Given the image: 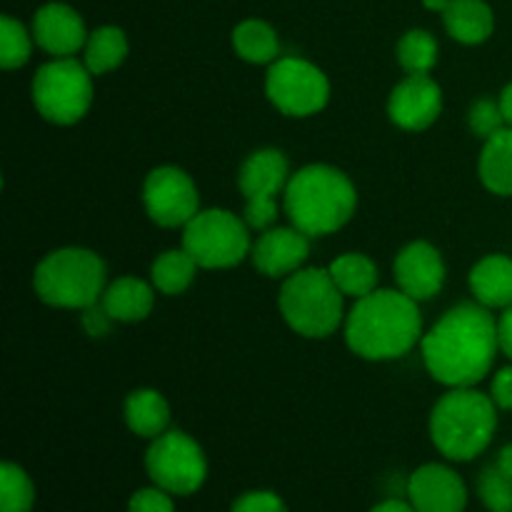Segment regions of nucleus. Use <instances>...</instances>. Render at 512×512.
Segmentation results:
<instances>
[{"mask_svg": "<svg viewBox=\"0 0 512 512\" xmlns=\"http://www.w3.org/2000/svg\"><path fill=\"white\" fill-rule=\"evenodd\" d=\"M428 373L448 388H473L493 368L498 323L485 305L463 303L448 310L423 338Z\"/></svg>", "mask_w": 512, "mask_h": 512, "instance_id": "obj_1", "label": "nucleus"}, {"mask_svg": "<svg viewBox=\"0 0 512 512\" xmlns=\"http://www.w3.org/2000/svg\"><path fill=\"white\" fill-rule=\"evenodd\" d=\"M423 333L418 300L403 290H373L360 298L345 323L350 350L365 360H393L410 353Z\"/></svg>", "mask_w": 512, "mask_h": 512, "instance_id": "obj_2", "label": "nucleus"}, {"mask_svg": "<svg viewBox=\"0 0 512 512\" xmlns=\"http://www.w3.org/2000/svg\"><path fill=\"white\" fill-rule=\"evenodd\" d=\"M358 193L348 175L330 165H308L285 185V213L308 238L343 228L355 213Z\"/></svg>", "mask_w": 512, "mask_h": 512, "instance_id": "obj_3", "label": "nucleus"}, {"mask_svg": "<svg viewBox=\"0 0 512 512\" xmlns=\"http://www.w3.org/2000/svg\"><path fill=\"white\" fill-rule=\"evenodd\" d=\"M495 400L473 388H453L430 415V438L448 460L468 463L490 445L498 425Z\"/></svg>", "mask_w": 512, "mask_h": 512, "instance_id": "obj_4", "label": "nucleus"}, {"mask_svg": "<svg viewBox=\"0 0 512 512\" xmlns=\"http://www.w3.org/2000/svg\"><path fill=\"white\" fill-rule=\"evenodd\" d=\"M35 293L53 308L85 310L105 293V263L85 248H60L35 268Z\"/></svg>", "mask_w": 512, "mask_h": 512, "instance_id": "obj_5", "label": "nucleus"}, {"mask_svg": "<svg viewBox=\"0 0 512 512\" xmlns=\"http://www.w3.org/2000/svg\"><path fill=\"white\" fill-rule=\"evenodd\" d=\"M280 313L295 333L305 338H328L343 320V293L328 270H298L280 290Z\"/></svg>", "mask_w": 512, "mask_h": 512, "instance_id": "obj_6", "label": "nucleus"}, {"mask_svg": "<svg viewBox=\"0 0 512 512\" xmlns=\"http://www.w3.org/2000/svg\"><path fill=\"white\" fill-rule=\"evenodd\" d=\"M85 63L58 58L45 63L33 78V103L45 120L55 125H73L88 113L93 103V80Z\"/></svg>", "mask_w": 512, "mask_h": 512, "instance_id": "obj_7", "label": "nucleus"}, {"mask_svg": "<svg viewBox=\"0 0 512 512\" xmlns=\"http://www.w3.org/2000/svg\"><path fill=\"white\" fill-rule=\"evenodd\" d=\"M183 250L193 255L200 268H233L250 253L248 223L230 210H200L185 225Z\"/></svg>", "mask_w": 512, "mask_h": 512, "instance_id": "obj_8", "label": "nucleus"}, {"mask_svg": "<svg viewBox=\"0 0 512 512\" xmlns=\"http://www.w3.org/2000/svg\"><path fill=\"white\" fill-rule=\"evenodd\" d=\"M145 470L150 480L170 495H193L208 478L203 450L180 430H170L153 440L145 453Z\"/></svg>", "mask_w": 512, "mask_h": 512, "instance_id": "obj_9", "label": "nucleus"}, {"mask_svg": "<svg viewBox=\"0 0 512 512\" xmlns=\"http://www.w3.org/2000/svg\"><path fill=\"white\" fill-rule=\"evenodd\" d=\"M265 93L270 103L285 115L305 118L328 105L330 83L320 68L300 58H280L268 70Z\"/></svg>", "mask_w": 512, "mask_h": 512, "instance_id": "obj_10", "label": "nucleus"}, {"mask_svg": "<svg viewBox=\"0 0 512 512\" xmlns=\"http://www.w3.org/2000/svg\"><path fill=\"white\" fill-rule=\"evenodd\" d=\"M143 203L150 220L163 225V228H180V225L185 228L200 213V198L195 183L190 180L188 173L173 168V165L155 168L145 178Z\"/></svg>", "mask_w": 512, "mask_h": 512, "instance_id": "obj_11", "label": "nucleus"}, {"mask_svg": "<svg viewBox=\"0 0 512 512\" xmlns=\"http://www.w3.org/2000/svg\"><path fill=\"white\" fill-rule=\"evenodd\" d=\"M443 110V90L430 75H408L395 85L388 100V115L398 128L425 130Z\"/></svg>", "mask_w": 512, "mask_h": 512, "instance_id": "obj_12", "label": "nucleus"}, {"mask_svg": "<svg viewBox=\"0 0 512 512\" xmlns=\"http://www.w3.org/2000/svg\"><path fill=\"white\" fill-rule=\"evenodd\" d=\"M408 500L418 512H465L468 488L455 470L428 463L410 475Z\"/></svg>", "mask_w": 512, "mask_h": 512, "instance_id": "obj_13", "label": "nucleus"}, {"mask_svg": "<svg viewBox=\"0 0 512 512\" xmlns=\"http://www.w3.org/2000/svg\"><path fill=\"white\" fill-rule=\"evenodd\" d=\"M395 280L398 288L413 300H430L440 293L445 283V265L438 250L430 243H410L395 258Z\"/></svg>", "mask_w": 512, "mask_h": 512, "instance_id": "obj_14", "label": "nucleus"}, {"mask_svg": "<svg viewBox=\"0 0 512 512\" xmlns=\"http://www.w3.org/2000/svg\"><path fill=\"white\" fill-rule=\"evenodd\" d=\"M310 253L308 235L298 228H275L258 238L250 248L253 265L268 278H283V275L298 273Z\"/></svg>", "mask_w": 512, "mask_h": 512, "instance_id": "obj_15", "label": "nucleus"}, {"mask_svg": "<svg viewBox=\"0 0 512 512\" xmlns=\"http://www.w3.org/2000/svg\"><path fill=\"white\" fill-rule=\"evenodd\" d=\"M33 35L40 48L58 58H70L88 43L83 18L65 3L43 5L35 13Z\"/></svg>", "mask_w": 512, "mask_h": 512, "instance_id": "obj_16", "label": "nucleus"}, {"mask_svg": "<svg viewBox=\"0 0 512 512\" xmlns=\"http://www.w3.org/2000/svg\"><path fill=\"white\" fill-rule=\"evenodd\" d=\"M238 183L245 200H278L288 185V160L278 150H258L243 163Z\"/></svg>", "mask_w": 512, "mask_h": 512, "instance_id": "obj_17", "label": "nucleus"}, {"mask_svg": "<svg viewBox=\"0 0 512 512\" xmlns=\"http://www.w3.org/2000/svg\"><path fill=\"white\" fill-rule=\"evenodd\" d=\"M470 290L485 308H510L512 305V258L488 255L470 273Z\"/></svg>", "mask_w": 512, "mask_h": 512, "instance_id": "obj_18", "label": "nucleus"}, {"mask_svg": "<svg viewBox=\"0 0 512 512\" xmlns=\"http://www.w3.org/2000/svg\"><path fill=\"white\" fill-rule=\"evenodd\" d=\"M443 23L450 38L465 45H478L493 35V10L483 0H450L443 10Z\"/></svg>", "mask_w": 512, "mask_h": 512, "instance_id": "obj_19", "label": "nucleus"}, {"mask_svg": "<svg viewBox=\"0 0 512 512\" xmlns=\"http://www.w3.org/2000/svg\"><path fill=\"white\" fill-rule=\"evenodd\" d=\"M105 313L110 320H120V323H135V320H145L155 305L153 288L138 278H118L105 288L103 298H100Z\"/></svg>", "mask_w": 512, "mask_h": 512, "instance_id": "obj_20", "label": "nucleus"}, {"mask_svg": "<svg viewBox=\"0 0 512 512\" xmlns=\"http://www.w3.org/2000/svg\"><path fill=\"white\" fill-rule=\"evenodd\" d=\"M125 423L140 438L155 440L168 433L170 408L155 390H135L125 400Z\"/></svg>", "mask_w": 512, "mask_h": 512, "instance_id": "obj_21", "label": "nucleus"}, {"mask_svg": "<svg viewBox=\"0 0 512 512\" xmlns=\"http://www.w3.org/2000/svg\"><path fill=\"white\" fill-rule=\"evenodd\" d=\"M480 180L498 195H512V128L498 130L485 140L480 155Z\"/></svg>", "mask_w": 512, "mask_h": 512, "instance_id": "obj_22", "label": "nucleus"}, {"mask_svg": "<svg viewBox=\"0 0 512 512\" xmlns=\"http://www.w3.org/2000/svg\"><path fill=\"white\" fill-rule=\"evenodd\" d=\"M330 278L338 285V290L350 298H365L373 290H378V270L368 255L345 253L338 260H333L328 268Z\"/></svg>", "mask_w": 512, "mask_h": 512, "instance_id": "obj_23", "label": "nucleus"}, {"mask_svg": "<svg viewBox=\"0 0 512 512\" xmlns=\"http://www.w3.org/2000/svg\"><path fill=\"white\" fill-rule=\"evenodd\" d=\"M233 45L240 58L255 65L275 63L280 53L278 35L263 20H243L233 30Z\"/></svg>", "mask_w": 512, "mask_h": 512, "instance_id": "obj_24", "label": "nucleus"}, {"mask_svg": "<svg viewBox=\"0 0 512 512\" xmlns=\"http://www.w3.org/2000/svg\"><path fill=\"white\" fill-rule=\"evenodd\" d=\"M125 55H128L125 33L120 28H113V25H105V28H98L95 33L88 35L83 63L93 75H103L118 68Z\"/></svg>", "mask_w": 512, "mask_h": 512, "instance_id": "obj_25", "label": "nucleus"}, {"mask_svg": "<svg viewBox=\"0 0 512 512\" xmlns=\"http://www.w3.org/2000/svg\"><path fill=\"white\" fill-rule=\"evenodd\" d=\"M198 268L188 250H168L153 263V285L165 295H180L190 288Z\"/></svg>", "mask_w": 512, "mask_h": 512, "instance_id": "obj_26", "label": "nucleus"}, {"mask_svg": "<svg viewBox=\"0 0 512 512\" xmlns=\"http://www.w3.org/2000/svg\"><path fill=\"white\" fill-rule=\"evenodd\" d=\"M398 63L408 75H428L438 63V40L428 30H410L398 43Z\"/></svg>", "mask_w": 512, "mask_h": 512, "instance_id": "obj_27", "label": "nucleus"}, {"mask_svg": "<svg viewBox=\"0 0 512 512\" xmlns=\"http://www.w3.org/2000/svg\"><path fill=\"white\" fill-rule=\"evenodd\" d=\"M35 503L33 480L20 465L3 463L0 468V512H30Z\"/></svg>", "mask_w": 512, "mask_h": 512, "instance_id": "obj_28", "label": "nucleus"}, {"mask_svg": "<svg viewBox=\"0 0 512 512\" xmlns=\"http://www.w3.org/2000/svg\"><path fill=\"white\" fill-rule=\"evenodd\" d=\"M30 35L23 25L10 15L0 18V65L5 70H15L28 63L30 58Z\"/></svg>", "mask_w": 512, "mask_h": 512, "instance_id": "obj_29", "label": "nucleus"}, {"mask_svg": "<svg viewBox=\"0 0 512 512\" xmlns=\"http://www.w3.org/2000/svg\"><path fill=\"white\" fill-rule=\"evenodd\" d=\"M478 495L490 512H512V478L498 465H488L480 473Z\"/></svg>", "mask_w": 512, "mask_h": 512, "instance_id": "obj_30", "label": "nucleus"}, {"mask_svg": "<svg viewBox=\"0 0 512 512\" xmlns=\"http://www.w3.org/2000/svg\"><path fill=\"white\" fill-rule=\"evenodd\" d=\"M505 115L500 110V103H493V100H480V103L473 105L470 110V128L478 138L488 140L490 135H495L498 130L505 128Z\"/></svg>", "mask_w": 512, "mask_h": 512, "instance_id": "obj_31", "label": "nucleus"}, {"mask_svg": "<svg viewBox=\"0 0 512 512\" xmlns=\"http://www.w3.org/2000/svg\"><path fill=\"white\" fill-rule=\"evenodd\" d=\"M230 512H288V508L280 495L270 493V490H253V493L240 495Z\"/></svg>", "mask_w": 512, "mask_h": 512, "instance_id": "obj_32", "label": "nucleus"}, {"mask_svg": "<svg viewBox=\"0 0 512 512\" xmlns=\"http://www.w3.org/2000/svg\"><path fill=\"white\" fill-rule=\"evenodd\" d=\"M128 512H175V505L170 500V493L155 485V488H143L133 493Z\"/></svg>", "mask_w": 512, "mask_h": 512, "instance_id": "obj_33", "label": "nucleus"}, {"mask_svg": "<svg viewBox=\"0 0 512 512\" xmlns=\"http://www.w3.org/2000/svg\"><path fill=\"white\" fill-rule=\"evenodd\" d=\"M275 218H278V200H248L245 203L243 220L248 223V228L268 230Z\"/></svg>", "mask_w": 512, "mask_h": 512, "instance_id": "obj_34", "label": "nucleus"}, {"mask_svg": "<svg viewBox=\"0 0 512 512\" xmlns=\"http://www.w3.org/2000/svg\"><path fill=\"white\" fill-rule=\"evenodd\" d=\"M493 400L498 408L512 410V368H503L493 380Z\"/></svg>", "mask_w": 512, "mask_h": 512, "instance_id": "obj_35", "label": "nucleus"}, {"mask_svg": "<svg viewBox=\"0 0 512 512\" xmlns=\"http://www.w3.org/2000/svg\"><path fill=\"white\" fill-rule=\"evenodd\" d=\"M110 323H113V320H110V315L105 313L103 305L95 303V305H90V308H85L83 325L90 335H103L105 330L110 328Z\"/></svg>", "mask_w": 512, "mask_h": 512, "instance_id": "obj_36", "label": "nucleus"}, {"mask_svg": "<svg viewBox=\"0 0 512 512\" xmlns=\"http://www.w3.org/2000/svg\"><path fill=\"white\" fill-rule=\"evenodd\" d=\"M498 343L500 350L512 360V305L505 308L503 318L498 320Z\"/></svg>", "mask_w": 512, "mask_h": 512, "instance_id": "obj_37", "label": "nucleus"}, {"mask_svg": "<svg viewBox=\"0 0 512 512\" xmlns=\"http://www.w3.org/2000/svg\"><path fill=\"white\" fill-rule=\"evenodd\" d=\"M370 512H418V510L410 505V500L408 503H403V500H385V503L375 505Z\"/></svg>", "mask_w": 512, "mask_h": 512, "instance_id": "obj_38", "label": "nucleus"}, {"mask_svg": "<svg viewBox=\"0 0 512 512\" xmlns=\"http://www.w3.org/2000/svg\"><path fill=\"white\" fill-rule=\"evenodd\" d=\"M500 110H503L505 115V123L512 128V83L503 90V95H500Z\"/></svg>", "mask_w": 512, "mask_h": 512, "instance_id": "obj_39", "label": "nucleus"}, {"mask_svg": "<svg viewBox=\"0 0 512 512\" xmlns=\"http://www.w3.org/2000/svg\"><path fill=\"white\" fill-rule=\"evenodd\" d=\"M498 465L500 470H503L505 475H508V478H512V443L510 445H505L503 450H500V455H498Z\"/></svg>", "mask_w": 512, "mask_h": 512, "instance_id": "obj_40", "label": "nucleus"}, {"mask_svg": "<svg viewBox=\"0 0 512 512\" xmlns=\"http://www.w3.org/2000/svg\"><path fill=\"white\" fill-rule=\"evenodd\" d=\"M423 5L428 10H435V13H443V10L450 5V0H423Z\"/></svg>", "mask_w": 512, "mask_h": 512, "instance_id": "obj_41", "label": "nucleus"}]
</instances>
